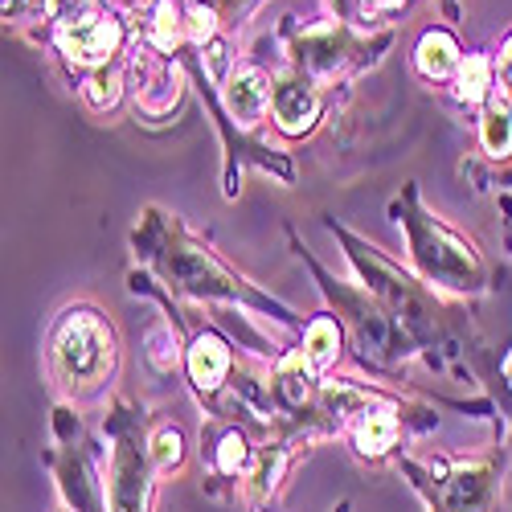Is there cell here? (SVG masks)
<instances>
[{"mask_svg": "<svg viewBox=\"0 0 512 512\" xmlns=\"http://www.w3.org/2000/svg\"><path fill=\"white\" fill-rule=\"evenodd\" d=\"M414 254H418V267L439 279L443 287H455V291H476L484 271H480V259L476 250L459 242L455 234H447L443 226H422L414 234Z\"/></svg>", "mask_w": 512, "mask_h": 512, "instance_id": "obj_2", "label": "cell"}, {"mask_svg": "<svg viewBox=\"0 0 512 512\" xmlns=\"http://www.w3.org/2000/svg\"><path fill=\"white\" fill-rule=\"evenodd\" d=\"M33 13L46 17V0H5V21H29Z\"/></svg>", "mask_w": 512, "mask_h": 512, "instance_id": "obj_20", "label": "cell"}, {"mask_svg": "<svg viewBox=\"0 0 512 512\" xmlns=\"http://www.w3.org/2000/svg\"><path fill=\"white\" fill-rule=\"evenodd\" d=\"M185 25H189V41L201 50L209 41H218V13H213V5H205V0H193L185 13Z\"/></svg>", "mask_w": 512, "mask_h": 512, "instance_id": "obj_18", "label": "cell"}, {"mask_svg": "<svg viewBox=\"0 0 512 512\" xmlns=\"http://www.w3.org/2000/svg\"><path fill=\"white\" fill-rule=\"evenodd\" d=\"M50 365L70 394H95L115 377L119 340L103 312L66 308L50 328Z\"/></svg>", "mask_w": 512, "mask_h": 512, "instance_id": "obj_1", "label": "cell"}, {"mask_svg": "<svg viewBox=\"0 0 512 512\" xmlns=\"http://www.w3.org/2000/svg\"><path fill=\"white\" fill-rule=\"evenodd\" d=\"M353 443H357V451L369 455V459L386 455V451L398 443V414H394V406H369L365 414H357Z\"/></svg>", "mask_w": 512, "mask_h": 512, "instance_id": "obj_11", "label": "cell"}, {"mask_svg": "<svg viewBox=\"0 0 512 512\" xmlns=\"http://www.w3.org/2000/svg\"><path fill=\"white\" fill-rule=\"evenodd\" d=\"M148 455H152V467L156 472H177L185 463V435L177 426H156V435L148 443Z\"/></svg>", "mask_w": 512, "mask_h": 512, "instance_id": "obj_15", "label": "cell"}, {"mask_svg": "<svg viewBox=\"0 0 512 512\" xmlns=\"http://www.w3.org/2000/svg\"><path fill=\"white\" fill-rule=\"evenodd\" d=\"M123 41H127V29H123L115 9H103L95 17H82V21L66 25V29H54V46L82 70L111 66V58L123 50Z\"/></svg>", "mask_w": 512, "mask_h": 512, "instance_id": "obj_3", "label": "cell"}, {"mask_svg": "<svg viewBox=\"0 0 512 512\" xmlns=\"http://www.w3.org/2000/svg\"><path fill=\"white\" fill-rule=\"evenodd\" d=\"M304 357H308V365L316 373L336 365V357H340V328H336L332 316H316L308 324V332H304Z\"/></svg>", "mask_w": 512, "mask_h": 512, "instance_id": "obj_13", "label": "cell"}, {"mask_svg": "<svg viewBox=\"0 0 512 512\" xmlns=\"http://www.w3.org/2000/svg\"><path fill=\"white\" fill-rule=\"evenodd\" d=\"M185 365H189V377L201 394H218L222 381L230 377V345L218 332H201L189 345Z\"/></svg>", "mask_w": 512, "mask_h": 512, "instance_id": "obj_7", "label": "cell"}, {"mask_svg": "<svg viewBox=\"0 0 512 512\" xmlns=\"http://www.w3.org/2000/svg\"><path fill=\"white\" fill-rule=\"evenodd\" d=\"M82 103L91 111H111L119 99H123V74L115 66H103V70H91L87 82H82Z\"/></svg>", "mask_w": 512, "mask_h": 512, "instance_id": "obj_14", "label": "cell"}, {"mask_svg": "<svg viewBox=\"0 0 512 512\" xmlns=\"http://www.w3.org/2000/svg\"><path fill=\"white\" fill-rule=\"evenodd\" d=\"M136 5H144V0H136Z\"/></svg>", "mask_w": 512, "mask_h": 512, "instance_id": "obj_22", "label": "cell"}, {"mask_svg": "<svg viewBox=\"0 0 512 512\" xmlns=\"http://www.w3.org/2000/svg\"><path fill=\"white\" fill-rule=\"evenodd\" d=\"M451 95L463 107H484L496 95V62L488 54H467L451 78Z\"/></svg>", "mask_w": 512, "mask_h": 512, "instance_id": "obj_9", "label": "cell"}, {"mask_svg": "<svg viewBox=\"0 0 512 512\" xmlns=\"http://www.w3.org/2000/svg\"><path fill=\"white\" fill-rule=\"evenodd\" d=\"M185 5L181 0H152L148 9V46L160 54H173L181 41H189V25H185Z\"/></svg>", "mask_w": 512, "mask_h": 512, "instance_id": "obj_12", "label": "cell"}, {"mask_svg": "<svg viewBox=\"0 0 512 512\" xmlns=\"http://www.w3.org/2000/svg\"><path fill=\"white\" fill-rule=\"evenodd\" d=\"M107 9V0H46V21L50 29H66L82 17H95Z\"/></svg>", "mask_w": 512, "mask_h": 512, "instance_id": "obj_16", "label": "cell"}, {"mask_svg": "<svg viewBox=\"0 0 512 512\" xmlns=\"http://www.w3.org/2000/svg\"><path fill=\"white\" fill-rule=\"evenodd\" d=\"M132 74H136V103L148 111V115H164L168 107H177V99H181V78H177V70L164 62V54L160 50H152L148 41L144 46H136L132 50Z\"/></svg>", "mask_w": 512, "mask_h": 512, "instance_id": "obj_4", "label": "cell"}, {"mask_svg": "<svg viewBox=\"0 0 512 512\" xmlns=\"http://www.w3.org/2000/svg\"><path fill=\"white\" fill-rule=\"evenodd\" d=\"M279 472H283V455H279V451H275V455H263V463L254 467V492L275 488V484H279Z\"/></svg>", "mask_w": 512, "mask_h": 512, "instance_id": "obj_19", "label": "cell"}, {"mask_svg": "<svg viewBox=\"0 0 512 512\" xmlns=\"http://www.w3.org/2000/svg\"><path fill=\"white\" fill-rule=\"evenodd\" d=\"M463 66V50L451 29H426L414 46V70L426 82H451L455 70Z\"/></svg>", "mask_w": 512, "mask_h": 512, "instance_id": "obj_8", "label": "cell"}, {"mask_svg": "<svg viewBox=\"0 0 512 512\" xmlns=\"http://www.w3.org/2000/svg\"><path fill=\"white\" fill-rule=\"evenodd\" d=\"M496 74H500V82H504V91L512 95V33L500 41V58H496Z\"/></svg>", "mask_w": 512, "mask_h": 512, "instance_id": "obj_21", "label": "cell"}, {"mask_svg": "<svg viewBox=\"0 0 512 512\" xmlns=\"http://www.w3.org/2000/svg\"><path fill=\"white\" fill-rule=\"evenodd\" d=\"M246 463H250V447H246V439H242L238 431H226L222 443H218V451H213V467H218L222 476H238Z\"/></svg>", "mask_w": 512, "mask_h": 512, "instance_id": "obj_17", "label": "cell"}, {"mask_svg": "<svg viewBox=\"0 0 512 512\" xmlns=\"http://www.w3.org/2000/svg\"><path fill=\"white\" fill-rule=\"evenodd\" d=\"M271 119L283 136H304L320 119V91L304 78H279L271 91Z\"/></svg>", "mask_w": 512, "mask_h": 512, "instance_id": "obj_5", "label": "cell"}, {"mask_svg": "<svg viewBox=\"0 0 512 512\" xmlns=\"http://www.w3.org/2000/svg\"><path fill=\"white\" fill-rule=\"evenodd\" d=\"M480 144L492 160L512 156V95L504 87H496V95L480 111Z\"/></svg>", "mask_w": 512, "mask_h": 512, "instance_id": "obj_10", "label": "cell"}, {"mask_svg": "<svg viewBox=\"0 0 512 512\" xmlns=\"http://www.w3.org/2000/svg\"><path fill=\"white\" fill-rule=\"evenodd\" d=\"M271 91L275 82L259 70V66H242V70H230L226 78V111L242 123V127H254L259 119H267L271 111Z\"/></svg>", "mask_w": 512, "mask_h": 512, "instance_id": "obj_6", "label": "cell"}]
</instances>
